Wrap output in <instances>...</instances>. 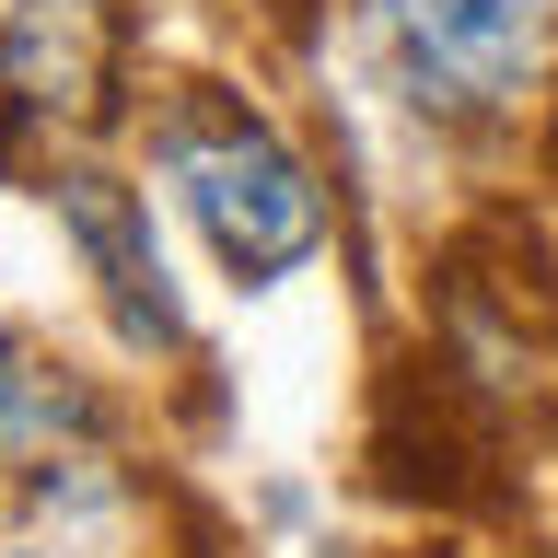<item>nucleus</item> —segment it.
Segmentation results:
<instances>
[{
    "label": "nucleus",
    "mask_w": 558,
    "mask_h": 558,
    "mask_svg": "<svg viewBox=\"0 0 558 558\" xmlns=\"http://www.w3.org/2000/svg\"><path fill=\"white\" fill-rule=\"evenodd\" d=\"M59 233L94 268V303H105V326L129 349H186V303H174V279H163V244H151V198L140 186L70 163L59 174Z\"/></svg>",
    "instance_id": "nucleus-4"
},
{
    "label": "nucleus",
    "mask_w": 558,
    "mask_h": 558,
    "mask_svg": "<svg viewBox=\"0 0 558 558\" xmlns=\"http://www.w3.org/2000/svg\"><path fill=\"white\" fill-rule=\"evenodd\" d=\"M418 117H500L547 59V0H361Z\"/></svg>",
    "instance_id": "nucleus-2"
},
{
    "label": "nucleus",
    "mask_w": 558,
    "mask_h": 558,
    "mask_svg": "<svg viewBox=\"0 0 558 558\" xmlns=\"http://www.w3.org/2000/svg\"><path fill=\"white\" fill-rule=\"evenodd\" d=\"M105 82H117V12L105 0H12L0 12V151L24 140H82L105 129Z\"/></svg>",
    "instance_id": "nucleus-3"
},
{
    "label": "nucleus",
    "mask_w": 558,
    "mask_h": 558,
    "mask_svg": "<svg viewBox=\"0 0 558 558\" xmlns=\"http://www.w3.org/2000/svg\"><path fill=\"white\" fill-rule=\"evenodd\" d=\"M151 163H163V186L186 198V221L209 233V256H221L244 291L291 279L314 244H326V186H314V163L244 94H221V82H186V94L163 105Z\"/></svg>",
    "instance_id": "nucleus-1"
},
{
    "label": "nucleus",
    "mask_w": 558,
    "mask_h": 558,
    "mask_svg": "<svg viewBox=\"0 0 558 558\" xmlns=\"http://www.w3.org/2000/svg\"><path fill=\"white\" fill-rule=\"evenodd\" d=\"M94 430H105L94 396H82L70 373H47L35 338L0 314V465H47V477H59V465L94 453Z\"/></svg>",
    "instance_id": "nucleus-5"
}]
</instances>
